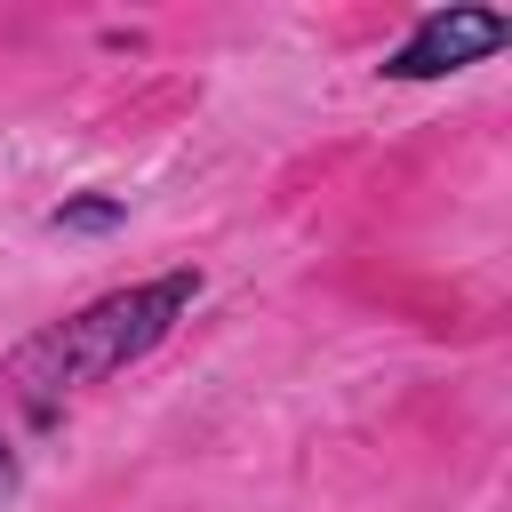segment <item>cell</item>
<instances>
[{
    "label": "cell",
    "mask_w": 512,
    "mask_h": 512,
    "mask_svg": "<svg viewBox=\"0 0 512 512\" xmlns=\"http://www.w3.org/2000/svg\"><path fill=\"white\" fill-rule=\"evenodd\" d=\"M200 296V272H160V280H144V288H120V296H96L88 312H72V320H56L48 336H32L16 360H8V384L32 400V408H56L64 392H80V384H104V376H120L128 360H144L168 328H176V312Z\"/></svg>",
    "instance_id": "1"
},
{
    "label": "cell",
    "mask_w": 512,
    "mask_h": 512,
    "mask_svg": "<svg viewBox=\"0 0 512 512\" xmlns=\"http://www.w3.org/2000/svg\"><path fill=\"white\" fill-rule=\"evenodd\" d=\"M512 40V24L496 16V8H432L400 48H392V80H440V72H464V64H480V56H496Z\"/></svg>",
    "instance_id": "2"
},
{
    "label": "cell",
    "mask_w": 512,
    "mask_h": 512,
    "mask_svg": "<svg viewBox=\"0 0 512 512\" xmlns=\"http://www.w3.org/2000/svg\"><path fill=\"white\" fill-rule=\"evenodd\" d=\"M56 224H72V232H104V224H120V200H72V208H56Z\"/></svg>",
    "instance_id": "3"
},
{
    "label": "cell",
    "mask_w": 512,
    "mask_h": 512,
    "mask_svg": "<svg viewBox=\"0 0 512 512\" xmlns=\"http://www.w3.org/2000/svg\"><path fill=\"white\" fill-rule=\"evenodd\" d=\"M8 488H16V464H8V448H0V496H8Z\"/></svg>",
    "instance_id": "4"
}]
</instances>
